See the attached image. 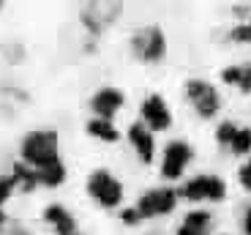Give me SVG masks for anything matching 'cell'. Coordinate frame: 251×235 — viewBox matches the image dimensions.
Masks as SVG:
<instances>
[{
    "mask_svg": "<svg viewBox=\"0 0 251 235\" xmlns=\"http://www.w3.org/2000/svg\"><path fill=\"white\" fill-rule=\"evenodd\" d=\"M134 47H137L139 57H145V60H156V57H161V52H164V36H161V30L151 27V30L139 33V36L134 38Z\"/></svg>",
    "mask_w": 251,
    "mask_h": 235,
    "instance_id": "52a82bcc",
    "label": "cell"
},
{
    "mask_svg": "<svg viewBox=\"0 0 251 235\" xmlns=\"http://www.w3.org/2000/svg\"><path fill=\"white\" fill-rule=\"evenodd\" d=\"M88 131L93 134V137H99V140H107V142L118 140V131H115L112 123L104 121V118H93V121L88 123Z\"/></svg>",
    "mask_w": 251,
    "mask_h": 235,
    "instance_id": "5bb4252c",
    "label": "cell"
},
{
    "mask_svg": "<svg viewBox=\"0 0 251 235\" xmlns=\"http://www.w3.org/2000/svg\"><path fill=\"white\" fill-rule=\"evenodd\" d=\"M128 137H131V142H134V148L139 151V156H142V161H151L153 159V137H151V131L142 126V123H134L131 126V131H128Z\"/></svg>",
    "mask_w": 251,
    "mask_h": 235,
    "instance_id": "30bf717a",
    "label": "cell"
},
{
    "mask_svg": "<svg viewBox=\"0 0 251 235\" xmlns=\"http://www.w3.org/2000/svg\"><path fill=\"white\" fill-rule=\"evenodd\" d=\"M243 227H246V233L251 235V208H249V213H246V222H243Z\"/></svg>",
    "mask_w": 251,
    "mask_h": 235,
    "instance_id": "7402d4cb",
    "label": "cell"
},
{
    "mask_svg": "<svg viewBox=\"0 0 251 235\" xmlns=\"http://www.w3.org/2000/svg\"><path fill=\"white\" fill-rule=\"evenodd\" d=\"M183 194L188 200H221L224 197V181L216 175H200L183 186Z\"/></svg>",
    "mask_w": 251,
    "mask_h": 235,
    "instance_id": "3957f363",
    "label": "cell"
},
{
    "mask_svg": "<svg viewBox=\"0 0 251 235\" xmlns=\"http://www.w3.org/2000/svg\"><path fill=\"white\" fill-rule=\"evenodd\" d=\"M142 115L145 121L151 123L153 129H167L170 126V109H167V104H164L161 96H151V99H145L142 102Z\"/></svg>",
    "mask_w": 251,
    "mask_h": 235,
    "instance_id": "9c48e42d",
    "label": "cell"
},
{
    "mask_svg": "<svg viewBox=\"0 0 251 235\" xmlns=\"http://www.w3.org/2000/svg\"><path fill=\"white\" fill-rule=\"evenodd\" d=\"M221 77H224V82H232V85H238L240 90H251V63L232 66V69H226Z\"/></svg>",
    "mask_w": 251,
    "mask_h": 235,
    "instance_id": "4fadbf2b",
    "label": "cell"
},
{
    "mask_svg": "<svg viewBox=\"0 0 251 235\" xmlns=\"http://www.w3.org/2000/svg\"><path fill=\"white\" fill-rule=\"evenodd\" d=\"M240 183H243L246 189H251V161L243 167V170H240Z\"/></svg>",
    "mask_w": 251,
    "mask_h": 235,
    "instance_id": "ffe728a7",
    "label": "cell"
},
{
    "mask_svg": "<svg viewBox=\"0 0 251 235\" xmlns=\"http://www.w3.org/2000/svg\"><path fill=\"white\" fill-rule=\"evenodd\" d=\"M186 90H188V99L194 102V107L200 109V115H213L216 109H219V93H216L207 82L194 79V82H188Z\"/></svg>",
    "mask_w": 251,
    "mask_h": 235,
    "instance_id": "5b68a950",
    "label": "cell"
},
{
    "mask_svg": "<svg viewBox=\"0 0 251 235\" xmlns=\"http://www.w3.org/2000/svg\"><path fill=\"white\" fill-rule=\"evenodd\" d=\"M191 159V148L186 142H170L164 151V175L167 178H177L183 172V167Z\"/></svg>",
    "mask_w": 251,
    "mask_h": 235,
    "instance_id": "8992f818",
    "label": "cell"
},
{
    "mask_svg": "<svg viewBox=\"0 0 251 235\" xmlns=\"http://www.w3.org/2000/svg\"><path fill=\"white\" fill-rule=\"evenodd\" d=\"M88 191L93 194L96 200H99L101 205H118L120 197H123V189H120V183L109 175V172H93L88 181Z\"/></svg>",
    "mask_w": 251,
    "mask_h": 235,
    "instance_id": "7a4b0ae2",
    "label": "cell"
},
{
    "mask_svg": "<svg viewBox=\"0 0 251 235\" xmlns=\"http://www.w3.org/2000/svg\"><path fill=\"white\" fill-rule=\"evenodd\" d=\"M232 38H238V41H251V22L235 27V30H232Z\"/></svg>",
    "mask_w": 251,
    "mask_h": 235,
    "instance_id": "d6986e66",
    "label": "cell"
},
{
    "mask_svg": "<svg viewBox=\"0 0 251 235\" xmlns=\"http://www.w3.org/2000/svg\"><path fill=\"white\" fill-rule=\"evenodd\" d=\"M120 107H123V93L115 90V88H104L93 96V109H96L99 118H104V121H109Z\"/></svg>",
    "mask_w": 251,
    "mask_h": 235,
    "instance_id": "ba28073f",
    "label": "cell"
},
{
    "mask_svg": "<svg viewBox=\"0 0 251 235\" xmlns=\"http://www.w3.org/2000/svg\"><path fill=\"white\" fill-rule=\"evenodd\" d=\"M207 224H210V216H207L205 210H194V213H188L186 222L180 224V233L177 235H205Z\"/></svg>",
    "mask_w": 251,
    "mask_h": 235,
    "instance_id": "7c38bea8",
    "label": "cell"
},
{
    "mask_svg": "<svg viewBox=\"0 0 251 235\" xmlns=\"http://www.w3.org/2000/svg\"><path fill=\"white\" fill-rule=\"evenodd\" d=\"M44 216H47V222H50V224H55L60 235L71 233V227H74V219L69 216V210L63 208V205H50V208L44 210Z\"/></svg>",
    "mask_w": 251,
    "mask_h": 235,
    "instance_id": "8fae6325",
    "label": "cell"
},
{
    "mask_svg": "<svg viewBox=\"0 0 251 235\" xmlns=\"http://www.w3.org/2000/svg\"><path fill=\"white\" fill-rule=\"evenodd\" d=\"M36 175H38V183L57 186V183H63V178H66V170H63V164L57 161V164H52V167H44V170H36Z\"/></svg>",
    "mask_w": 251,
    "mask_h": 235,
    "instance_id": "9a60e30c",
    "label": "cell"
},
{
    "mask_svg": "<svg viewBox=\"0 0 251 235\" xmlns=\"http://www.w3.org/2000/svg\"><path fill=\"white\" fill-rule=\"evenodd\" d=\"M172 208H175V191L172 189L148 191L137 205L139 216H161V213H170Z\"/></svg>",
    "mask_w": 251,
    "mask_h": 235,
    "instance_id": "277c9868",
    "label": "cell"
},
{
    "mask_svg": "<svg viewBox=\"0 0 251 235\" xmlns=\"http://www.w3.org/2000/svg\"><path fill=\"white\" fill-rule=\"evenodd\" d=\"M66 235H74V233H66Z\"/></svg>",
    "mask_w": 251,
    "mask_h": 235,
    "instance_id": "603a6c76",
    "label": "cell"
},
{
    "mask_svg": "<svg viewBox=\"0 0 251 235\" xmlns=\"http://www.w3.org/2000/svg\"><path fill=\"white\" fill-rule=\"evenodd\" d=\"M22 156L33 170L57 164V134L55 131H33L22 142Z\"/></svg>",
    "mask_w": 251,
    "mask_h": 235,
    "instance_id": "6da1fadb",
    "label": "cell"
},
{
    "mask_svg": "<svg viewBox=\"0 0 251 235\" xmlns=\"http://www.w3.org/2000/svg\"><path fill=\"white\" fill-rule=\"evenodd\" d=\"M123 219H126V222H137V219H139V210H123Z\"/></svg>",
    "mask_w": 251,
    "mask_h": 235,
    "instance_id": "44dd1931",
    "label": "cell"
},
{
    "mask_svg": "<svg viewBox=\"0 0 251 235\" xmlns=\"http://www.w3.org/2000/svg\"><path fill=\"white\" fill-rule=\"evenodd\" d=\"M14 186H17V183H14V178H11V175L0 181V205H3V203L8 200V194H11V189H14ZM0 222H3V213H0Z\"/></svg>",
    "mask_w": 251,
    "mask_h": 235,
    "instance_id": "ac0fdd59",
    "label": "cell"
},
{
    "mask_svg": "<svg viewBox=\"0 0 251 235\" xmlns=\"http://www.w3.org/2000/svg\"><path fill=\"white\" fill-rule=\"evenodd\" d=\"M235 134H238V126H235V123H221L216 137H219V142H229V145H232Z\"/></svg>",
    "mask_w": 251,
    "mask_h": 235,
    "instance_id": "e0dca14e",
    "label": "cell"
},
{
    "mask_svg": "<svg viewBox=\"0 0 251 235\" xmlns=\"http://www.w3.org/2000/svg\"><path fill=\"white\" fill-rule=\"evenodd\" d=\"M232 151L235 153L251 151V129H238V134H235V140H232Z\"/></svg>",
    "mask_w": 251,
    "mask_h": 235,
    "instance_id": "2e32d148",
    "label": "cell"
}]
</instances>
